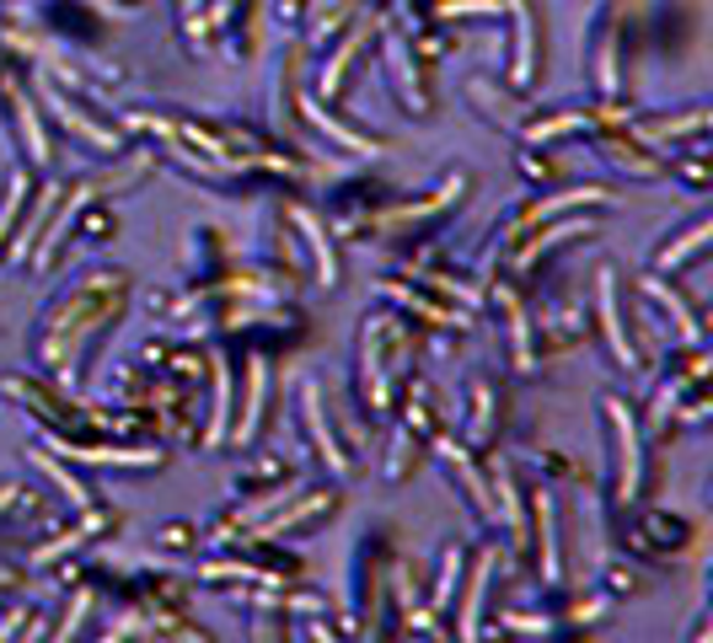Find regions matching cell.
<instances>
[{"instance_id":"1","label":"cell","mask_w":713,"mask_h":643,"mask_svg":"<svg viewBox=\"0 0 713 643\" xmlns=\"http://www.w3.org/2000/svg\"><path fill=\"white\" fill-rule=\"evenodd\" d=\"M606 408H612V424H617V440H623V499H639V429H633L623 402H606Z\"/></svg>"},{"instance_id":"2","label":"cell","mask_w":713,"mask_h":643,"mask_svg":"<svg viewBox=\"0 0 713 643\" xmlns=\"http://www.w3.org/2000/svg\"><path fill=\"white\" fill-rule=\"evenodd\" d=\"M22 198H27V172H16V183H11V198H5V209H0V242L11 236V226H16V209H22Z\"/></svg>"},{"instance_id":"3","label":"cell","mask_w":713,"mask_h":643,"mask_svg":"<svg viewBox=\"0 0 713 643\" xmlns=\"http://www.w3.org/2000/svg\"><path fill=\"white\" fill-rule=\"evenodd\" d=\"M253 643H285V622H274V617H258V622H253Z\"/></svg>"},{"instance_id":"4","label":"cell","mask_w":713,"mask_h":643,"mask_svg":"<svg viewBox=\"0 0 713 643\" xmlns=\"http://www.w3.org/2000/svg\"><path fill=\"white\" fill-rule=\"evenodd\" d=\"M16 622H22V617H5V622H0V643L16 639Z\"/></svg>"},{"instance_id":"5","label":"cell","mask_w":713,"mask_h":643,"mask_svg":"<svg viewBox=\"0 0 713 643\" xmlns=\"http://www.w3.org/2000/svg\"><path fill=\"white\" fill-rule=\"evenodd\" d=\"M312 643H338V639H333L327 628H317V622H312Z\"/></svg>"},{"instance_id":"6","label":"cell","mask_w":713,"mask_h":643,"mask_svg":"<svg viewBox=\"0 0 713 643\" xmlns=\"http://www.w3.org/2000/svg\"><path fill=\"white\" fill-rule=\"evenodd\" d=\"M11 494H16V488H0V510H5V505H11Z\"/></svg>"}]
</instances>
